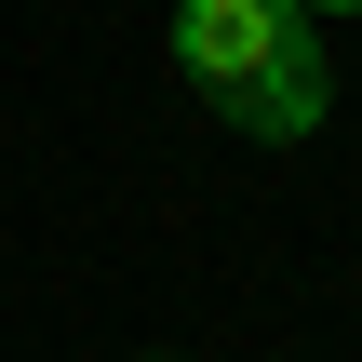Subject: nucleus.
I'll return each instance as SVG.
<instances>
[{"mask_svg":"<svg viewBox=\"0 0 362 362\" xmlns=\"http://www.w3.org/2000/svg\"><path fill=\"white\" fill-rule=\"evenodd\" d=\"M296 13H362V0H296Z\"/></svg>","mask_w":362,"mask_h":362,"instance_id":"nucleus-2","label":"nucleus"},{"mask_svg":"<svg viewBox=\"0 0 362 362\" xmlns=\"http://www.w3.org/2000/svg\"><path fill=\"white\" fill-rule=\"evenodd\" d=\"M175 54L188 81L242 121V134H309L322 121V54L296 40V0H175Z\"/></svg>","mask_w":362,"mask_h":362,"instance_id":"nucleus-1","label":"nucleus"}]
</instances>
